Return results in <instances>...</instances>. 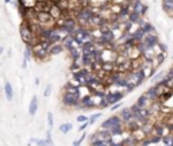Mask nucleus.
Here are the masks:
<instances>
[{
    "label": "nucleus",
    "mask_w": 173,
    "mask_h": 146,
    "mask_svg": "<svg viewBox=\"0 0 173 146\" xmlns=\"http://www.w3.org/2000/svg\"><path fill=\"white\" fill-rule=\"evenodd\" d=\"M21 35L26 45H35V42L32 41L35 37V32L32 30L31 24L29 23V21H23V23L21 24Z\"/></svg>",
    "instance_id": "obj_1"
},
{
    "label": "nucleus",
    "mask_w": 173,
    "mask_h": 146,
    "mask_svg": "<svg viewBox=\"0 0 173 146\" xmlns=\"http://www.w3.org/2000/svg\"><path fill=\"white\" fill-rule=\"evenodd\" d=\"M80 96L74 94H71V92H65L64 96H62V104L65 107H77L80 104Z\"/></svg>",
    "instance_id": "obj_2"
},
{
    "label": "nucleus",
    "mask_w": 173,
    "mask_h": 146,
    "mask_svg": "<svg viewBox=\"0 0 173 146\" xmlns=\"http://www.w3.org/2000/svg\"><path fill=\"white\" fill-rule=\"evenodd\" d=\"M146 79V76H145L144 70L139 68V69H135L133 70L131 73H130V83H133V84H135V87H138V85H141L142 83H144V80Z\"/></svg>",
    "instance_id": "obj_3"
},
{
    "label": "nucleus",
    "mask_w": 173,
    "mask_h": 146,
    "mask_svg": "<svg viewBox=\"0 0 173 146\" xmlns=\"http://www.w3.org/2000/svg\"><path fill=\"white\" fill-rule=\"evenodd\" d=\"M32 53H34V56H35L38 60H45L50 54L49 50L45 49V47L41 45V42H37L35 45H32Z\"/></svg>",
    "instance_id": "obj_4"
},
{
    "label": "nucleus",
    "mask_w": 173,
    "mask_h": 146,
    "mask_svg": "<svg viewBox=\"0 0 173 146\" xmlns=\"http://www.w3.org/2000/svg\"><path fill=\"white\" fill-rule=\"evenodd\" d=\"M122 118L118 117V115H114V117H110L108 119H106L104 122L102 123V129H107V130H111L112 127H115V126H119L122 125Z\"/></svg>",
    "instance_id": "obj_5"
},
{
    "label": "nucleus",
    "mask_w": 173,
    "mask_h": 146,
    "mask_svg": "<svg viewBox=\"0 0 173 146\" xmlns=\"http://www.w3.org/2000/svg\"><path fill=\"white\" fill-rule=\"evenodd\" d=\"M123 96H124V94L120 92V91H115V92L114 91H110V92H107L106 99L108 100L110 105H114V104H116V103H119V100L123 99Z\"/></svg>",
    "instance_id": "obj_6"
},
{
    "label": "nucleus",
    "mask_w": 173,
    "mask_h": 146,
    "mask_svg": "<svg viewBox=\"0 0 173 146\" xmlns=\"http://www.w3.org/2000/svg\"><path fill=\"white\" fill-rule=\"evenodd\" d=\"M49 14L52 15L56 21H58V19H61L62 16H65L64 10H62L58 4H52V7H50V10H49Z\"/></svg>",
    "instance_id": "obj_7"
},
{
    "label": "nucleus",
    "mask_w": 173,
    "mask_h": 146,
    "mask_svg": "<svg viewBox=\"0 0 173 146\" xmlns=\"http://www.w3.org/2000/svg\"><path fill=\"white\" fill-rule=\"evenodd\" d=\"M144 42L147 45V47H155L157 45L160 44V41H158V37L155 35V32H150V34H146V37H145V39H144Z\"/></svg>",
    "instance_id": "obj_8"
},
{
    "label": "nucleus",
    "mask_w": 173,
    "mask_h": 146,
    "mask_svg": "<svg viewBox=\"0 0 173 146\" xmlns=\"http://www.w3.org/2000/svg\"><path fill=\"white\" fill-rule=\"evenodd\" d=\"M80 102H81V104L84 108H93L96 104H99V103H96V100L92 97V95H87V96L81 97Z\"/></svg>",
    "instance_id": "obj_9"
},
{
    "label": "nucleus",
    "mask_w": 173,
    "mask_h": 146,
    "mask_svg": "<svg viewBox=\"0 0 173 146\" xmlns=\"http://www.w3.org/2000/svg\"><path fill=\"white\" fill-rule=\"evenodd\" d=\"M62 45L65 46V49L69 50L71 52L72 49H74V39H73V34H68L65 35L64 38H62Z\"/></svg>",
    "instance_id": "obj_10"
},
{
    "label": "nucleus",
    "mask_w": 173,
    "mask_h": 146,
    "mask_svg": "<svg viewBox=\"0 0 173 146\" xmlns=\"http://www.w3.org/2000/svg\"><path fill=\"white\" fill-rule=\"evenodd\" d=\"M146 96L149 97L152 102H155L157 99H160V91H158V87L157 85H154V87L149 88V89L146 91Z\"/></svg>",
    "instance_id": "obj_11"
},
{
    "label": "nucleus",
    "mask_w": 173,
    "mask_h": 146,
    "mask_svg": "<svg viewBox=\"0 0 173 146\" xmlns=\"http://www.w3.org/2000/svg\"><path fill=\"white\" fill-rule=\"evenodd\" d=\"M37 111H38V97L32 96L31 102H30V105H29V114L31 117H34L37 114Z\"/></svg>",
    "instance_id": "obj_12"
},
{
    "label": "nucleus",
    "mask_w": 173,
    "mask_h": 146,
    "mask_svg": "<svg viewBox=\"0 0 173 146\" xmlns=\"http://www.w3.org/2000/svg\"><path fill=\"white\" fill-rule=\"evenodd\" d=\"M119 117L122 118V120H123L124 123H127V122H130V120L134 118V115H133V112H131V110H130V108H123V110L120 111Z\"/></svg>",
    "instance_id": "obj_13"
},
{
    "label": "nucleus",
    "mask_w": 173,
    "mask_h": 146,
    "mask_svg": "<svg viewBox=\"0 0 173 146\" xmlns=\"http://www.w3.org/2000/svg\"><path fill=\"white\" fill-rule=\"evenodd\" d=\"M4 92H6L7 100L11 102V100L14 99V89H12V85H11V83H10V81L4 83Z\"/></svg>",
    "instance_id": "obj_14"
},
{
    "label": "nucleus",
    "mask_w": 173,
    "mask_h": 146,
    "mask_svg": "<svg viewBox=\"0 0 173 146\" xmlns=\"http://www.w3.org/2000/svg\"><path fill=\"white\" fill-rule=\"evenodd\" d=\"M65 49L64 45H60V44H53L52 45V47L49 49V53L50 56H56V54H60V53H62Z\"/></svg>",
    "instance_id": "obj_15"
},
{
    "label": "nucleus",
    "mask_w": 173,
    "mask_h": 146,
    "mask_svg": "<svg viewBox=\"0 0 173 146\" xmlns=\"http://www.w3.org/2000/svg\"><path fill=\"white\" fill-rule=\"evenodd\" d=\"M133 37L137 39V42H142L145 39V37H146V32H145V30L142 29V27H138V29L133 32Z\"/></svg>",
    "instance_id": "obj_16"
},
{
    "label": "nucleus",
    "mask_w": 173,
    "mask_h": 146,
    "mask_svg": "<svg viewBox=\"0 0 173 146\" xmlns=\"http://www.w3.org/2000/svg\"><path fill=\"white\" fill-rule=\"evenodd\" d=\"M127 129L130 133H134L137 130L142 129V123H139L138 120H130V122H127Z\"/></svg>",
    "instance_id": "obj_17"
},
{
    "label": "nucleus",
    "mask_w": 173,
    "mask_h": 146,
    "mask_svg": "<svg viewBox=\"0 0 173 146\" xmlns=\"http://www.w3.org/2000/svg\"><path fill=\"white\" fill-rule=\"evenodd\" d=\"M65 89H66V92H71V94H74L77 96H80V87L79 85H74L73 83H68L65 85Z\"/></svg>",
    "instance_id": "obj_18"
},
{
    "label": "nucleus",
    "mask_w": 173,
    "mask_h": 146,
    "mask_svg": "<svg viewBox=\"0 0 173 146\" xmlns=\"http://www.w3.org/2000/svg\"><path fill=\"white\" fill-rule=\"evenodd\" d=\"M141 16H142L141 12L131 10V12H130V15H129V21L133 22V23H139V22H141Z\"/></svg>",
    "instance_id": "obj_19"
},
{
    "label": "nucleus",
    "mask_w": 173,
    "mask_h": 146,
    "mask_svg": "<svg viewBox=\"0 0 173 146\" xmlns=\"http://www.w3.org/2000/svg\"><path fill=\"white\" fill-rule=\"evenodd\" d=\"M71 57H72V61H79V60H81L82 57V50L77 49V47H74V49H72L71 52Z\"/></svg>",
    "instance_id": "obj_20"
},
{
    "label": "nucleus",
    "mask_w": 173,
    "mask_h": 146,
    "mask_svg": "<svg viewBox=\"0 0 173 146\" xmlns=\"http://www.w3.org/2000/svg\"><path fill=\"white\" fill-rule=\"evenodd\" d=\"M97 133H99V138L102 141H108V139H111V138H112L111 131L107 130V129H103L102 131H97Z\"/></svg>",
    "instance_id": "obj_21"
},
{
    "label": "nucleus",
    "mask_w": 173,
    "mask_h": 146,
    "mask_svg": "<svg viewBox=\"0 0 173 146\" xmlns=\"http://www.w3.org/2000/svg\"><path fill=\"white\" fill-rule=\"evenodd\" d=\"M139 27H142V29L145 30V32L146 34H150V32H155V30H154V27H153V24H150V23H146V22H139Z\"/></svg>",
    "instance_id": "obj_22"
},
{
    "label": "nucleus",
    "mask_w": 173,
    "mask_h": 146,
    "mask_svg": "<svg viewBox=\"0 0 173 146\" xmlns=\"http://www.w3.org/2000/svg\"><path fill=\"white\" fill-rule=\"evenodd\" d=\"M149 97L146 96V94H144V95H141V96L138 97V100H137V104L138 105H141L142 108H145L147 105V102H149Z\"/></svg>",
    "instance_id": "obj_23"
},
{
    "label": "nucleus",
    "mask_w": 173,
    "mask_h": 146,
    "mask_svg": "<svg viewBox=\"0 0 173 146\" xmlns=\"http://www.w3.org/2000/svg\"><path fill=\"white\" fill-rule=\"evenodd\" d=\"M153 134H154V135H158V137H164V135H165V133H164V126H162V125H154Z\"/></svg>",
    "instance_id": "obj_24"
},
{
    "label": "nucleus",
    "mask_w": 173,
    "mask_h": 146,
    "mask_svg": "<svg viewBox=\"0 0 173 146\" xmlns=\"http://www.w3.org/2000/svg\"><path fill=\"white\" fill-rule=\"evenodd\" d=\"M32 54H34V53H32L31 47H30V45H29V46L24 49V52H23V60H26V61L30 62L32 60Z\"/></svg>",
    "instance_id": "obj_25"
},
{
    "label": "nucleus",
    "mask_w": 173,
    "mask_h": 146,
    "mask_svg": "<svg viewBox=\"0 0 173 146\" xmlns=\"http://www.w3.org/2000/svg\"><path fill=\"white\" fill-rule=\"evenodd\" d=\"M110 131H111V134H112V137H116V135H122L123 134V126L122 125H119V126H115V127H112L111 130H110Z\"/></svg>",
    "instance_id": "obj_26"
},
{
    "label": "nucleus",
    "mask_w": 173,
    "mask_h": 146,
    "mask_svg": "<svg viewBox=\"0 0 173 146\" xmlns=\"http://www.w3.org/2000/svg\"><path fill=\"white\" fill-rule=\"evenodd\" d=\"M72 129H73V125H72V123H64V125H61V126L58 127V130H60L61 133H64V134L69 133Z\"/></svg>",
    "instance_id": "obj_27"
},
{
    "label": "nucleus",
    "mask_w": 173,
    "mask_h": 146,
    "mask_svg": "<svg viewBox=\"0 0 173 146\" xmlns=\"http://www.w3.org/2000/svg\"><path fill=\"white\" fill-rule=\"evenodd\" d=\"M130 110H131V112H133V115H134V117H137V115H139L142 112V107H141V105H138L137 103H135L134 105H131V107H130Z\"/></svg>",
    "instance_id": "obj_28"
},
{
    "label": "nucleus",
    "mask_w": 173,
    "mask_h": 146,
    "mask_svg": "<svg viewBox=\"0 0 173 146\" xmlns=\"http://www.w3.org/2000/svg\"><path fill=\"white\" fill-rule=\"evenodd\" d=\"M30 142L37 143L38 146H49V143H47L46 139H39V138H31V139H30Z\"/></svg>",
    "instance_id": "obj_29"
},
{
    "label": "nucleus",
    "mask_w": 173,
    "mask_h": 146,
    "mask_svg": "<svg viewBox=\"0 0 173 146\" xmlns=\"http://www.w3.org/2000/svg\"><path fill=\"white\" fill-rule=\"evenodd\" d=\"M47 125H49V129H53L54 119H53V114L52 112H47Z\"/></svg>",
    "instance_id": "obj_30"
},
{
    "label": "nucleus",
    "mask_w": 173,
    "mask_h": 146,
    "mask_svg": "<svg viewBox=\"0 0 173 146\" xmlns=\"http://www.w3.org/2000/svg\"><path fill=\"white\" fill-rule=\"evenodd\" d=\"M100 117H102V112H97V114H93V115H91V117H89V123H91V125H93V123L96 122V120L99 119Z\"/></svg>",
    "instance_id": "obj_31"
},
{
    "label": "nucleus",
    "mask_w": 173,
    "mask_h": 146,
    "mask_svg": "<svg viewBox=\"0 0 173 146\" xmlns=\"http://www.w3.org/2000/svg\"><path fill=\"white\" fill-rule=\"evenodd\" d=\"M85 137H87V133H84V134H82L81 137H80V138H79V139H77V141H73V143H72V146H80V145H81V142H82V141L85 139Z\"/></svg>",
    "instance_id": "obj_32"
},
{
    "label": "nucleus",
    "mask_w": 173,
    "mask_h": 146,
    "mask_svg": "<svg viewBox=\"0 0 173 146\" xmlns=\"http://www.w3.org/2000/svg\"><path fill=\"white\" fill-rule=\"evenodd\" d=\"M100 138H99V133H93V134L89 137V141H91V145L92 143H95V142H97Z\"/></svg>",
    "instance_id": "obj_33"
},
{
    "label": "nucleus",
    "mask_w": 173,
    "mask_h": 146,
    "mask_svg": "<svg viewBox=\"0 0 173 146\" xmlns=\"http://www.w3.org/2000/svg\"><path fill=\"white\" fill-rule=\"evenodd\" d=\"M81 68H80V65H79V61H73V64H72V66H71V70L72 72H76V70H80Z\"/></svg>",
    "instance_id": "obj_34"
},
{
    "label": "nucleus",
    "mask_w": 173,
    "mask_h": 146,
    "mask_svg": "<svg viewBox=\"0 0 173 146\" xmlns=\"http://www.w3.org/2000/svg\"><path fill=\"white\" fill-rule=\"evenodd\" d=\"M50 95H52V84L47 85L46 89H45V92H43V96H45V97H49Z\"/></svg>",
    "instance_id": "obj_35"
},
{
    "label": "nucleus",
    "mask_w": 173,
    "mask_h": 146,
    "mask_svg": "<svg viewBox=\"0 0 173 146\" xmlns=\"http://www.w3.org/2000/svg\"><path fill=\"white\" fill-rule=\"evenodd\" d=\"M150 141H152V143H158L162 141V137H158V135H153V137H150Z\"/></svg>",
    "instance_id": "obj_36"
},
{
    "label": "nucleus",
    "mask_w": 173,
    "mask_h": 146,
    "mask_svg": "<svg viewBox=\"0 0 173 146\" xmlns=\"http://www.w3.org/2000/svg\"><path fill=\"white\" fill-rule=\"evenodd\" d=\"M52 130V129H50ZM47 131V134H46V141H47V143H49V146H53V139H52V131Z\"/></svg>",
    "instance_id": "obj_37"
},
{
    "label": "nucleus",
    "mask_w": 173,
    "mask_h": 146,
    "mask_svg": "<svg viewBox=\"0 0 173 146\" xmlns=\"http://www.w3.org/2000/svg\"><path fill=\"white\" fill-rule=\"evenodd\" d=\"M89 118L88 117H85V115H80V117H77V122H88Z\"/></svg>",
    "instance_id": "obj_38"
},
{
    "label": "nucleus",
    "mask_w": 173,
    "mask_h": 146,
    "mask_svg": "<svg viewBox=\"0 0 173 146\" xmlns=\"http://www.w3.org/2000/svg\"><path fill=\"white\" fill-rule=\"evenodd\" d=\"M134 88H135V84L129 83V85L126 87V92H127V94H129V92H133V91H134Z\"/></svg>",
    "instance_id": "obj_39"
},
{
    "label": "nucleus",
    "mask_w": 173,
    "mask_h": 146,
    "mask_svg": "<svg viewBox=\"0 0 173 146\" xmlns=\"http://www.w3.org/2000/svg\"><path fill=\"white\" fill-rule=\"evenodd\" d=\"M141 146H149L150 143H152V141H150V138H146V139H144V141H141Z\"/></svg>",
    "instance_id": "obj_40"
},
{
    "label": "nucleus",
    "mask_w": 173,
    "mask_h": 146,
    "mask_svg": "<svg viewBox=\"0 0 173 146\" xmlns=\"http://www.w3.org/2000/svg\"><path fill=\"white\" fill-rule=\"evenodd\" d=\"M89 125H91V123H89V120H88V122H84L81 126H80V129H79V130H80V131H84V130L87 129V127H88Z\"/></svg>",
    "instance_id": "obj_41"
},
{
    "label": "nucleus",
    "mask_w": 173,
    "mask_h": 146,
    "mask_svg": "<svg viewBox=\"0 0 173 146\" xmlns=\"http://www.w3.org/2000/svg\"><path fill=\"white\" fill-rule=\"evenodd\" d=\"M160 77H162V72H160V73H157V74H154V76H153V81H158Z\"/></svg>",
    "instance_id": "obj_42"
},
{
    "label": "nucleus",
    "mask_w": 173,
    "mask_h": 146,
    "mask_svg": "<svg viewBox=\"0 0 173 146\" xmlns=\"http://www.w3.org/2000/svg\"><path fill=\"white\" fill-rule=\"evenodd\" d=\"M120 107H122V103H116V104H114V105H112V107H111V111H115V110H118V108H120Z\"/></svg>",
    "instance_id": "obj_43"
},
{
    "label": "nucleus",
    "mask_w": 173,
    "mask_h": 146,
    "mask_svg": "<svg viewBox=\"0 0 173 146\" xmlns=\"http://www.w3.org/2000/svg\"><path fill=\"white\" fill-rule=\"evenodd\" d=\"M168 76L173 77V68H170V69H169V72H168Z\"/></svg>",
    "instance_id": "obj_44"
},
{
    "label": "nucleus",
    "mask_w": 173,
    "mask_h": 146,
    "mask_svg": "<svg viewBox=\"0 0 173 146\" xmlns=\"http://www.w3.org/2000/svg\"><path fill=\"white\" fill-rule=\"evenodd\" d=\"M27 62H29V61H26V60H23V64H22V68H27Z\"/></svg>",
    "instance_id": "obj_45"
},
{
    "label": "nucleus",
    "mask_w": 173,
    "mask_h": 146,
    "mask_svg": "<svg viewBox=\"0 0 173 146\" xmlns=\"http://www.w3.org/2000/svg\"><path fill=\"white\" fill-rule=\"evenodd\" d=\"M10 1H11V0H4V3H7V4H8Z\"/></svg>",
    "instance_id": "obj_46"
},
{
    "label": "nucleus",
    "mask_w": 173,
    "mask_h": 146,
    "mask_svg": "<svg viewBox=\"0 0 173 146\" xmlns=\"http://www.w3.org/2000/svg\"><path fill=\"white\" fill-rule=\"evenodd\" d=\"M27 146H31V145H27Z\"/></svg>",
    "instance_id": "obj_47"
}]
</instances>
